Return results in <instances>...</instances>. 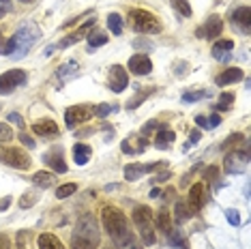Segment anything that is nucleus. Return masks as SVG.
Here are the masks:
<instances>
[{
	"label": "nucleus",
	"mask_w": 251,
	"mask_h": 249,
	"mask_svg": "<svg viewBox=\"0 0 251 249\" xmlns=\"http://www.w3.org/2000/svg\"><path fill=\"white\" fill-rule=\"evenodd\" d=\"M39 39H41V30H39V26L32 24V22H28V24L18 28V32L9 39L7 45L0 48V54L9 56V58H24Z\"/></svg>",
	"instance_id": "f257e3e1"
},
{
	"label": "nucleus",
	"mask_w": 251,
	"mask_h": 249,
	"mask_svg": "<svg viewBox=\"0 0 251 249\" xmlns=\"http://www.w3.org/2000/svg\"><path fill=\"white\" fill-rule=\"evenodd\" d=\"M101 222H103V228L107 230V234H110V239L116 247H127L129 243H133V234H131L127 217H125L121 208L105 206L101 211Z\"/></svg>",
	"instance_id": "f03ea898"
},
{
	"label": "nucleus",
	"mask_w": 251,
	"mask_h": 249,
	"mask_svg": "<svg viewBox=\"0 0 251 249\" xmlns=\"http://www.w3.org/2000/svg\"><path fill=\"white\" fill-rule=\"evenodd\" d=\"M71 245L73 249H97L101 245L99 222H97L93 215L79 217L75 230H73V236H71Z\"/></svg>",
	"instance_id": "7ed1b4c3"
},
{
	"label": "nucleus",
	"mask_w": 251,
	"mask_h": 249,
	"mask_svg": "<svg viewBox=\"0 0 251 249\" xmlns=\"http://www.w3.org/2000/svg\"><path fill=\"white\" fill-rule=\"evenodd\" d=\"M129 24L135 32H146V35H157L161 32V22H159L157 15L148 13L144 9H133L129 13Z\"/></svg>",
	"instance_id": "20e7f679"
},
{
	"label": "nucleus",
	"mask_w": 251,
	"mask_h": 249,
	"mask_svg": "<svg viewBox=\"0 0 251 249\" xmlns=\"http://www.w3.org/2000/svg\"><path fill=\"white\" fill-rule=\"evenodd\" d=\"M133 224L138 225L140 236L144 241V245H155V228H152V215L148 206H138L133 211Z\"/></svg>",
	"instance_id": "39448f33"
},
{
	"label": "nucleus",
	"mask_w": 251,
	"mask_h": 249,
	"mask_svg": "<svg viewBox=\"0 0 251 249\" xmlns=\"http://www.w3.org/2000/svg\"><path fill=\"white\" fill-rule=\"evenodd\" d=\"M26 84V71L22 69H11L0 75V95H11L15 88Z\"/></svg>",
	"instance_id": "423d86ee"
},
{
	"label": "nucleus",
	"mask_w": 251,
	"mask_h": 249,
	"mask_svg": "<svg viewBox=\"0 0 251 249\" xmlns=\"http://www.w3.org/2000/svg\"><path fill=\"white\" fill-rule=\"evenodd\" d=\"M93 114H95V107L93 105H73V107H67L65 123H67V127H69V129H75L77 124L86 123Z\"/></svg>",
	"instance_id": "0eeeda50"
},
{
	"label": "nucleus",
	"mask_w": 251,
	"mask_h": 249,
	"mask_svg": "<svg viewBox=\"0 0 251 249\" xmlns=\"http://www.w3.org/2000/svg\"><path fill=\"white\" fill-rule=\"evenodd\" d=\"M247 166H249V152H247V149H243L241 152H238V150L230 152V155L226 157V161H224V170L227 174H243L245 170H247Z\"/></svg>",
	"instance_id": "6e6552de"
},
{
	"label": "nucleus",
	"mask_w": 251,
	"mask_h": 249,
	"mask_svg": "<svg viewBox=\"0 0 251 249\" xmlns=\"http://www.w3.org/2000/svg\"><path fill=\"white\" fill-rule=\"evenodd\" d=\"M0 159L7 163V166H13L18 170H28V168H30V157H28L24 150H20V149H4V150H0Z\"/></svg>",
	"instance_id": "1a4fd4ad"
},
{
	"label": "nucleus",
	"mask_w": 251,
	"mask_h": 249,
	"mask_svg": "<svg viewBox=\"0 0 251 249\" xmlns=\"http://www.w3.org/2000/svg\"><path fill=\"white\" fill-rule=\"evenodd\" d=\"M206 200H208V189H206V185H204V183L191 185L189 198H187V204L191 206V211H193V213H198L200 208L206 204Z\"/></svg>",
	"instance_id": "9d476101"
},
{
	"label": "nucleus",
	"mask_w": 251,
	"mask_h": 249,
	"mask_svg": "<svg viewBox=\"0 0 251 249\" xmlns=\"http://www.w3.org/2000/svg\"><path fill=\"white\" fill-rule=\"evenodd\" d=\"M107 84H110V90H114V93H123L129 84V75H127V71H125V67H121V65L112 67Z\"/></svg>",
	"instance_id": "9b49d317"
},
{
	"label": "nucleus",
	"mask_w": 251,
	"mask_h": 249,
	"mask_svg": "<svg viewBox=\"0 0 251 249\" xmlns=\"http://www.w3.org/2000/svg\"><path fill=\"white\" fill-rule=\"evenodd\" d=\"M129 69H131V73H135V75H148V73L152 71V62L146 54H135L129 58Z\"/></svg>",
	"instance_id": "f8f14e48"
},
{
	"label": "nucleus",
	"mask_w": 251,
	"mask_h": 249,
	"mask_svg": "<svg viewBox=\"0 0 251 249\" xmlns=\"http://www.w3.org/2000/svg\"><path fill=\"white\" fill-rule=\"evenodd\" d=\"M43 161H45V166H50L54 170V172H67V163H65V157H62V150L60 149H54V150H48L43 155Z\"/></svg>",
	"instance_id": "ddd939ff"
},
{
	"label": "nucleus",
	"mask_w": 251,
	"mask_h": 249,
	"mask_svg": "<svg viewBox=\"0 0 251 249\" xmlns=\"http://www.w3.org/2000/svg\"><path fill=\"white\" fill-rule=\"evenodd\" d=\"M77 75H79V65L75 60H67L65 65H60L58 71H56V77H58L60 84H67V82L75 80Z\"/></svg>",
	"instance_id": "4468645a"
},
{
	"label": "nucleus",
	"mask_w": 251,
	"mask_h": 249,
	"mask_svg": "<svg viewBox=\"0 0 251 249\" xmlns=\"http://www.w3.org/2000/svg\"><path fill=\"white\" fill-rule=\"evenodd\" d=\"M221 30H224V20L219 15H210L206 20V24H204V30H200V35H204L208 39H217L221 35Z\"/></svg>",
	"instance_id": "2eb2a0df"
},
{
	"label": "nucleus",
	"mask_w": 251,
	"mask_h": 249,
	"mask_svg": "<svg viewBox=\"0 0 251 249\" xmlns=\"http://www.w3.org/2000/svg\"><path fill=\"white\" fill-rule=\"evenodd\" d=\"M32 131L37 135H43V138H56L60 133V129L54 121H37L32 124Z\"/></svg>",
	"instance_id": "dca6fc26"
},
{
	"label": "nucleus",
	"mask_w": 251,
	"mask_h": 249,
	"mask_svg": "<svg viewBox=\"0 0 251 249\" xmlns=\"http://www.w3.org/2000/svg\"><path fill=\"white\" fill-rule=\"evenodd\" d=\"M232 20H234V26H238L245 35H247V32H249V22H251V9L249 7L236 9L232 13Z\"/></svg>",
	"instance_id": "f3484780"
},
{
	"label": "nucleus",
	"mask_w": 251,
	"mask_h": 249,
	"mask_svg": "<svg viewBox=\"0 0 251 249\" xmlns=\"http://www.w3.org/2000/svg\"><path fill=\"white\" fill-rule=\"evenodd\" d=\"M243 80V71L241 69H226L224 73H219V75L215 77V82L219 84V86H230V84H236V82H241Z\"/></svg>",
	"instance_id": "a211bd4d"
},
{
	"label": "nucleus",
	"mask_w": 251,
	"mask_h": 249,
	"mask_svg": "<svg viewBox=\"0 0 251 249\" xmlns=\"http://www.w3.org/2000/svg\"><path fill=\"white\" fill-rule=\"evenodd\" d=\"M232 50H234V41H230V39H224V41H219V43L213 45V56L217 60L226 62V60H230V52H232Z\"/></svg>",
	"instance_id": "6ab92c4d"
},
{
	"label": "nucleus",
	"mask_w": 251,
	"mask_h": 249,
	"mask_svg": "<svg viewBox=\"0 0 251 249\" xmlns=\"http://www.w3.org/2000/svg\"><path fill=\"white\" fill-rule=\"evenodd\" d=\"M90 157H93V149H90L88 144H75L73 146V159H75L77 166H86L90 161Z\"/></svg>",
	"instance_id": "aec40b11"
},
{
	"label": "nucleus",
	"mask_w": 251,
	"mask_h": 249,
	"mask_svg": "<svg viewBox=\"0 0 251 249\" xmlns=\"http://www.w3.org/2000/svg\"><path fill=\"white\" fill-rule=\"evenodd\" d=\"M39 249H65V245L60 243V239L52 232H43L39 234Z\"/></svg>",
	"instance_id": "412c9836"
},
{
	"label": "nucleus",
	"mask_w": 251,
	"mask_h": 249,
	"mask_svg": "<svg viewBox=\"0 0 251 249\" xmlns=\"http://www.w3.org/2000/svg\"><path fill=\"white\" fill-rule=\"evenodd\" d=\"M146 172H151V166H144V163H129V166H125V178L127 180H138Z\"/></svg>",
	"instance_id": "4be33fe9"
},
{
	"label": "nucleus",
	"mask_w": 251,
	"mask_h": 249,
	"mask_svg": "<svg viewBox=\"0 0 251 249\" xmlns=\"http://www.w3.org/2000/svg\"><path fill=\"white\" fill-rule=\"evenodd\" d=\"M93 24H95L93 20H90V22H86V24H84V28H79L77 32H73V35H69L67 39H62V41L58 43V48H62V50H65V48H71L73 43H77L79 39H82L84 35H86V30H88V28H93Z\"/></svg>",
	"instance_id": "5701e85b"
},
{
	"label": "nucleus",
	"mask_w": 251,
	"mask_h": 249,
	"mask_svg": "<svg viewBox=\"0 0 251 249\" xmlns=\"http://www.w3.org/2000/svg\"><path fill=\"white\" fill-rule=\"evenodd\" d=\"M54 180L56 176L52 172H45V170H41V172H37L35 176H32V183H35L39 189H50V187L54 185Z\"/></svg>",
	"instance_id": "b1692460"
},
{
	"label": "nucleus",
	"mask_w": 251,
	"mask_h": 249,
	"mask_svg": "<svg viewBox=\"0 0 251 249\" xmlns=\"http://www.w3.org/2000/svg\"><path fill=\"white\" fill-rule=\"evenodd\" d=\"M174 131H170V129H161V131L157 133V138H155V146L157 149H168L170 144L174 142Z\"/></svg>",
	"instance_id": "393cba45"
},
{
	"label": "nucleus",
	"mask_w": 251,
	"mask_h": 249,
	"mask_svg": "<svg viewBox=\"0 0 251 249\" xmlns=\"http://www.w3.org/2000/svg\"><path fill=\"white\" fill-rule=\"evenodd\" d=\"M193 215H196V213L191 211V206L187 204V202H176V222H178V224L187 222V219H191Z\"/></svg>",
	"instance_id": "a878e982"
},
{
	"label": "nucleus",
	"mask_w": 251,
	"mask_h": 249,
	"mask_svg": "<svg viewBox=\"0 0 251 249\" xmlns=\"http://www.w3.org/2000/svg\"><path fill=\"white\" fill-rule=\"evenodd\" d=\"M157 228L163 230L165 234H170V232H172V219H170L168 211H161L157 215Z\"/></svg>",
	"instance_id": "bb28decb"
},
{
	"label": "nucleus",
	"mask_w": 251,
	"mask_h": 249,
	"mask_svg": "<svg viewBox=\"0 0 251 249\" xmlns=\"http://www.w3.org/2000/svg\"><path fill=\"white\" fill-rule=\"evenodd\" d=\"M107 28L114 32V35H121L123 32V20L118 13H110L107 15Z\"/></svg>",
	"instance_id": "cd10ccee"
},
{
	"label": "nucleus",
	"mask_w": 251,
	"mask_h": 249,
	"mask_svg": "<svg viewBox=\"0 0 251 249\" xmlns=\"http://www.w3.org/2000/svg\"><path fill=\"white\" fill-rule=\"evenodd\" d=\"M107 43V35L101 30H93L88 35V45L90 48H99V45H105Z\"/></svg>",
	"instance_id": "c85d7f7f"
},
{
	"label": "nucleus",
	"mask_w": 251,
	"mask_h": 249,
	"mask_svg": "<svg viewBox=\"0 0 251 249\" xmlns=\"http://www.w3.org/2000/svg\"><path fill=\"white\" fill-rule=\"evenodd\" d=\"M243 142H245V135H243V133H232L230 138H227L226 142L221 144V150L227 152L230 149H234V146H238V144H243Z\"/></svg>",
	"instance_id": "c756f323"
},
{
	"label": "nucleus",
	"mask_w": 251,
	"mask_h": 249,
	"mask_svg": "<svg viewBox=\"0 0 251 249\" xmlns=\"http://www.w3.org/2000/svg\"><path fill=\"white\" fill-rule=\"evenodd\" d=\"M77 191V185L75 183H67V185H60L58 189H56V198L58 200H65V198H69V196H73Z\"/></svg>",
	"instance_id": "7c9ffc66"
},
{
	"label": "nucleus",
	"mask_w": 251,
	"mask_h": 249,
	"mask_svg": "<svg viewBox=\"0 0 251 249\" xmlns=\"http://www.w3.org/2000/svg\"><path fill=\"white\" fill-rule=\"evenodd\" d=\"M208 90H191V93H185L182 95V101L185 103H193V101H200V99H204V97H208Z\"/></svg>",
	"instance_id": "2f4dec72"
},
{
	"label": "nucleus",
	"mask_w": 251,
	"mask_h": 249,
	"mask_svg": "<svg viewBox=\"0 0 251 249\" xmlns=\"http://www.w3.org/2000/svg\"><path fill=\"white\" fill-rule=\"evenodd\" d=\"M172 2V7L178 11L180 15H185V18H191V7H189V2L187 0H170Z\"/></svg>",
	"instance_id": "473e14b6"
},
{
	"label": "nucleus",
	"mask_w": 251,
	"mask_h": 249,
	"mask_svg": "<svg viewBox=\"0 0 251 249\" xmlns=\"http://www.w3.org/2000/svg\"><path fill=\"white\" fill-rule=\"evenodd\" d=\"M151 95H152V88H144V90H142V93L138 95V97L129 99L127 107H129V110H135V107H138V105H140V103H142V101H144L146 97H151Z\"/></svg>",
	"instance_id": "72a5a7b5"
},
{
	"label": "nucleus",
	"mask_w": 251,
	"mask_h": 249,
	"mask_svg": "<svg viewBox=\"0 0 251 249\" xmlns=\"http://www.w3.org/2000/svg\"><path fill=\"white\" fill-rule=\"evenodd\" d=\"M37 202H39V194H35V191H26V194L22 196V200H20V206L28 208V206L37 204Z\"/></svg>",
	"instance_id": "f704fd0d"
},
{
	"label": "nucleus",
	"mask_w": 251,
	"mask_h": 249,
	"mask_svg": "<svg viewBox=\"0 0 251 249\" xmlns=\"http://www.w3.org/2000/svg\"><path fill=\"white\" fill-rule=\"evenodd\" d=\"M232 101H234V95H232V93H224V95H221V97H219V103H217V110H221V112L230 110Z\"/></svg>",
	"instance_id": "c9c22d12"
},
{
	"label": "nucleus",
	"mask_w": 251,
	"mask_h": 249,
	"mask_svg": "<svg viewBox=\"0 0 251 249\" xmlns=\"http://www.w3.org/2000/svg\"><path fill=\"white\" fill-rule=\"evenodd\" d=\"M28 239H30V232L28 230H22L18 232V236H15V249H28Z\"/></svg>",
	"instance_id": "e433bc0d"
},
{
	"label": "nucleus",
	"mask_w": 251,
	"mask_h": 249,
	"mask_svg": "<svg viewBox=\"0 0 251 249\" xmlns=\"http://www.w3.org/2000/svg\"><path fill=\"white\" fill-rule=\"evenodd\" d=\"M13 138V129L7 123H0V142H11Z\"/></svg>",
	"instance_id": "4c0bfd02"
},
{
	"label": "nucleus",
	"mask_w": 251,
	"mask_h": 249,
	"mask_svg": "<svg viewBox=\"0 0 251 249\" xmlns=\"http://www.w3.org/2000/svg\"><path fill=\"white\" fill-rule=\"evenodd\" d=\"M116 110H118V105L114 107V105H110V103H101V105L95 107V114H97V116H107V114H112V112H116Z\"/></svg>",
	"instance_id": "58836bf2"
},
{
	"label": "nucleus",
	"mask_w": 251,
	"mask_h": 249,
	"mask_svg": "<svg viewBox=\"0 0 251 249\" xmlns=\"http://www.w3.org/2000/svg\"><path fill=\"white\" fill-rule=\"evenodd\" d=\"M9 123H13L15 127H20V129H24V127H26L24 118H22V116L18 114V112H11V114H9Z\"/></svg>",
	"instance_id": "ea45409f"
},
{
	"label": "nucleus",
	"mask_w": 251,
	"mask_h": 249,
	"mask_svg": "<svg viewBox=\"0 0 251 249\" xmlns=\"http://www.w3.org/2000/svg\"><path fill=\"white\" fill-rule=\"evenodd\" d=\"M226 217H227V222H230L232 225H238V224H241V215H238V211H232V208H227V211H226Z\"/></svg>",
	"instance_id": "a19ab883"
},
{
	"label": "nucleus",
	"mask_w": 251,
	"mask_h": 249,
	"mask_svg": "<svg viewBox=\"0 0 251 249\" xmlns=\"http://www.w3.org/2000/svg\"><path fill=\"white\" fill-rule=\"evenodd\" d=\"M221 123V118H219V114H213L210 118H204V129H215L217 124Z\"/></svg>",
	"instance_id": "79ce46f5"
},
{
	"label": "nucleus",
	"mask_w": 251,
	"mask_h": 249,
	"mask_svg": "<svg viewBox=\"0 0 251 249\" xmlns=\"http://www.w3.org/2000/svg\"><path fill=\"white\" fill-rule=\"evenodd\" d=\"M217 174H219V168H217V166H210V168L204 170V180H213Z\"/></svg>",
	"instance_id": "37998d69"
},
{
	"label": "nucleus",
	"mask_w": 251,
	"mask_h": 249,
	"mask_svg": "<svg viewBox=\"0 0 251 249\" xmlns=\"http://www.w3.org/2000/svg\"><path fill=\"white\" fill-rule=\"evenodd\" d=\"M187 69H189V65H187V62H176V67H174V71H176V75H178V77L187 75Z\"/></svg>",
	"instance_id": "c03bdc74"
},
{
	"label": "nucleus",
	"mask_w": 251,
	"mask_h": 249,
	"mask_svg": "<svg viewBox=\"0 0 251 249\" xmlns=\"http://www.w3.org/2000/svg\"><path fill=\"white\" fill-rule=\"evenodd\" d=\"M155 129H159V123L157 121H148L146 124H144V129H142V133H151V131H155Z\"/></svg>",
	"instance_id": "a18cd8bd"
},
{
	"label": "nucleus",
	"mask_w": 251,
	"mask_h": 249,
	"mask_svg": "<svg viewBox=\"0 0 251 249\" xmlns=\"http://www.w3.org/2000/svg\"><path fill=\"white\" fill-rule=\"evenodd\" d=\"M20 140H22V144H24V146H28V149H35V140H32L30 135L20 133Z\"/></svg>",
	"instance_id": "49530a36"
},
{
	"label": "nucleus",
	"mask_w": 251,
	"mask_h": 249,
	"mask_svg": "<svg viewBox=\"0 0 251 249\" xmlns=\"http://www.w3.org/2000/svg\"><path fill=\"white\" fill-rule=\"evenodd\" d=\"M0 249H11V241L7 234H0Z\"/></svg>",
	"instance_id": "de8ad7c7"
},
{
	"label": "nucleus",
	"mask_w": 251,
	"mask_h": 249,
	"mask_svg": "<svg viewBox=\"0 0 251 249\" xmlns=\"http://www.w3.org/2000/svg\"><path fill=\"white\" fill-rule=\"evenodd\" d=\"M9 9H11V2H9V0H0V18H2V15L7 13Z\"/></svg>",
	"instance_id": "09e8293b"
},
{
	"label": "nucleus",
	"mask_w": 251,
	"mask_h": 249,
	"mask_svg": "<svg viewBox=\"0 0 251 249\" xmlns=\"http://www.w3.org/2000/svg\"><path fill=\"white\" fill-rule=\"evenodd\" d=\"M11 204V198L7 196V198H2V200H0V211H7V206Z\"/></svg>",
	"instance_id": "8fccbe9b"
},
{
	"label": "nucleus",
	"mask_w": 251,
	"mask_h": 249,
	"mask_svg": "<svg viewBox=\"0 0 251 249\" xmlns=\"http://www.w3.org/2000/svg\"><path fill=\"white\" fill-rule=\"evenodd\" d=\"M159 194H161L159 189H152V191H151V198H159Z\"/></svg>",
	"instance_id": "3c124183"
},
{
	"label": "nucleus",
	"mask_w": 251,
	"mask_h": 249,
	"mask_svg": "<svg viewBox=\"0 0 251 249\" xmlns=\"http://www.w3.org/2000/svg\"><path fill=\"white\" fill-rule=\"evenodd\" d=\"M127 249H142V247H140V245H135V243H129Z\"/></svg>",
	"instance_id": "603ef678"
},
{
	"label": "nucleus",
	"mask_w": 251,
	"mask_h": 249,
	"mask_svg": "<svg viewBox=\"0 0 251 249\" xmlns=\"http://www.w3.org/2000/svg\"><path fill=\"white\" fill-rule=\"evenodd\" d=\"M0 48H2V35H0Z\"/></svg>",
	"instance_id": "864d4df0"
},
{
	"label": "nucleus",
	"mask_w": 251,
	"mask_h": 249,
	"mask_svg": "<svg viewBox=\"0 0 251 249\" xmlns=\"http://www.w3.org/2000/svg\"><path fill=\"white\" fill-rule=\"evenodd\" d=\"M20 2H30V0H20Z\"/></svg>",
	"instance_id": "5fc2aeb1"
},
{
	"label": "nucleus",
	"mask_w": 251,
	"mask_h": 249,
	"mask_svg": "<svg viewBox=\"0 0 251 249\" xmlns=\"http://www.w3.org/2000/svg\"><path fill=\"white\" fill-rule=\"evenodd\" d=\"M0 107H2V105H0Z\"/></svg>",
	"instance_id": "6e6d98bb"
}]
</instances>
